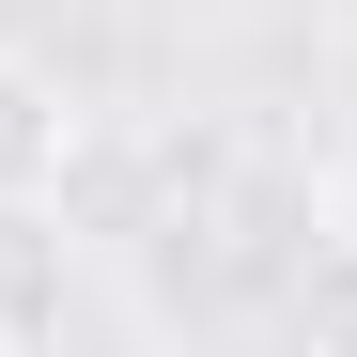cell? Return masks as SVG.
Returning <instances> with one entry per match:
<instances>
[{
  "mask_svg": "<svg viewBox=\"0 0 357 357\" xmlns=\"http://www.w3.org/2000/svg\"><path fill=\"white\" fill-rule=\"evenodd\" d=\"M63 187H78V93L63 63L0 47V202H63Z\"/></svg>",
  "mask_w": 357,
  "mask_h": 357,
  "instance_id": "1",
  "label": "cell"
},
{
  "mask_svg": "<svg viewBox=\"0 0 357 357\" xmlns=\"http://www.w3.org/2000/svg\"><path fill=\"white\" fill-rule=\"evenodd\" d=\"M63 311H78V218L63 202H0V357L63 342Z\"/></svg>",
  "mask_w": 357,
  "mask_h": 357,
  "instance_id": "2",
  "label": "cell"
},
{
  "mask_svg": "<svg viewBox=\"0 0 357 357\" xmlns=\"http://www.w3.org/2000/svg\"><path fill=\"white\" fill-rule=\"evenodd\" d=\"M326 249H342V264H357V155H342V171H326Z\"/></svg>",
  "mask_w": 357,
  "mask_h": 357,
  "instance_id": "3",
  "label": "cell"
}]
</instances>
